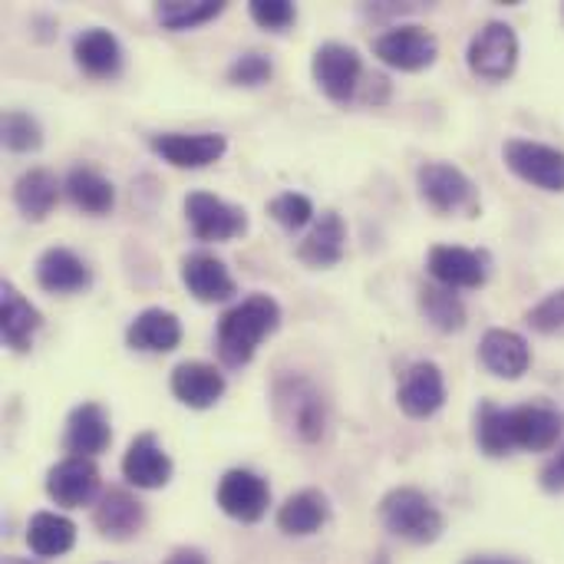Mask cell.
<instances>
[{"instance_id": "11", "label": "cell", "mask_w": 564, "mask_h": 564, "mask_svg": "<svg viewBox=\"0 0 564 564\" xmlns=\"http://www.w3.org/2000/svg\"><path fill=\"white\" fill-rule=\"evenodd\" d=\"M46 496L63 509H83L99 502V469L93 459L66 456L46 473Z\"/></svg>"}, {"instance_id": "32", "label": "cell", "mask_w": 564, "mask_h": 564, "mask_svg": "<svg viewBox=\"0 0 564 564\" xmlns=\"http://www.w3.org/2000/svg\"><path fill=\"white\" fill-rule=\"evenodd\" d=\"M420 311L443 334H459L466 327V304H463V297L453 288L423 284L420 288Z\"/></svg>"}, {"instance_id": "20", "label": "cell", "mask_w": 564, "mask_h": 564, "mask_svg": "<svg viewBox=\"0 0 564 564\" xmlns=\"http://www.w3.org/2000/svg\"><path fill=\"white\" fill-rule=\"evenodd\" d=\"M93 525L106 539L126 542V539L139 535V529L145 525V506L129 489H109L99 496V502L93 509Z\"/></svg>"}, {"instance_id": "13", "label": "cell", "mask_w": 564, "mask_h": 564, "mask_svg": "<svg viewBox=\"0 0 564 564\" xmlns=\"http://www.w3.org/2000/svg\"><path fill=\"white\" fill-rule=\"evenodd\" d=\"M228 149L221 132H162L152 135V152L175 169H205L218 162Z\"/></svg>"}, {"instance_id": "33", "label": "cell", "mask_w": 564, "mask_h": 564, "mask_svg": "<svg viewBox=\"0 0 564 564\" xmlns=\"http://www.w3.org/2000/svg\"><path fill=\"white\" fill-rule=\"evenodd\" d=\"M221 10H225V3H218V0H162V3H155V20L165 30H192V26L215 20Z\"/></svg>"}, {"instance_id": "26", "label": "cell", "mask_w": 564, "mask_h": 564, "mask_svg": "<svg viewBox=\"0 0 564 564\" xmlns=\"http://www.w3.org/2000/svg\"><path fill=\"white\" fill-rule=\"evenodd\" d=\"M344 245H347V225L337 212H324L311 235L297 245V258L307 268H334L344 258Z\"/></svg>"}, {"instance_id": "38", "label": "cell", "mask_w": 564, "mask_h": 564, "mask_svg": "<svg viewBox=\"0 0 564 564\" xmlns=\"http://www.w3.org/2000/svg\"><path fill=\"white\" fill-rule=\"evenodd\" d=\"M525 324L539 334H558L564 330V288L562 291H552L545 301H539L529 314H525Z\"/></svg>"}, {"instance_id": "30", "label": "cell", "mask_w": 564, "mask_h": 564, "mask_svg": "<svg viewBox=\"0 0 564 564\" xmlns=\"http://www.w3.org/2000/svg\"><path fill=\"white\" fill-rule=\"evenodd\" d=\"M26 545L36 558H59L76 545V525L56 512H36L26 525Z\"/></svg>"}, {"instance_id": "29", "label": "cell", "mask_w": 564, "mask_h": 564, "mask_svg": "<svg viewBox=\"0 0 564 564\" xmlns=\"http://www.w3.org/2000/svg\"><path fill=\"white\" fill-rule=\"evenodd\" d=\"M59 202V182L46 169H30L13 182V205L23 218L43 221Z\"/></svg>"}, {"instance_id": "2", "label": "cell", "mask_w": 564, "mask_h": 564, "mask_svg": "<svg viewBox=\"0 0 564 564\" xmlns=\"http://www.w3.org/2000/svg\"><path fill=\"white\" fill-rule=\"evenodd\" d=\"M380 522L387 532H393L397 539L413 542V545H433L446 529V519L433 506V499L413 486H400L383 496Z\"/></svg>"}, {"instance_id": "12", "label": "cell", "mask_w": 564, "mask_h": 564, "mask_svg": "<svg viewBox=\"0 0 564 564\" xmlns=\"http://www.w3.org/2000/svg\"><path fill=\"white\" fill-rule=\"evenodd\" d=\"M426 271L443 288H482L489 278V254L463 245H436L426 258Z\"/></svg>"}, {"instance_id": "5", "label": "cell", "mask_w": 564, "mask_h": 564, "mask_svg": "<svg viewBox=\"0 0 564 564\" xmlns=\"http://www.w3.org/2000/svg\"><path fill=\"white\" fill-rule=\"evenodd\" d=\"M469 69L489 83H502L516 73L519 63V36L509 23L489 20L469 43Z\"/></svg>"}, {"instance_id": "7", "label": "cell", "mask_w": 564, "mask_h": 564, "mask_svg": "<svg viewBox=\"0 0 564 564\" xmlns=\"http://www.w3.org/2000/svg\"><path fill=\"white\" fill-rule=\"evenodd\" d=\"M311 73H314V83L321 86V93L327 99L350 102L357 86H360V76H364V59H360V53L354 46L330 40V43L317 46Z\"/></svg>"}, {"instance_id": "10", "label": "cell", "mask_w": 564, "mask_h": 564, "mask_svg": "<svg viewBox=\"0 0 564 564\" xmlns=\"http://www.w3.org/2000/svg\"><path fill=\"white\" fill-rule=\"evenodd\" d=\"M278 416L291 426L304 443L321 440L324 433V400L307 380H281L274 390Z\"/></svg>"}, {"instance_id": "19", "label": "cell", "mask_w": 564, "mask_h": 564, "mask_svg": "<svg viewBox=\"0 0 564 564\" xmlns=\"http://www.w3.org/2000/svg\"><path fill=\"white\" fill-rule=\"evenodd\" d=\"M182 284L202 304H221L235 297V278L228 274L225 261L208 251H195L182 261Z\"/></svg>"}, {"instance_id": "23", "label": "cell", "mask_w": 564, "mask_h": 564, "mask_svg": "<svg viewBox=\"0 0 564 564\" xmlns=\"http://www.w3.org/2000/svg\"><path fill=\"white\" fill-rule=\"evenodd\" d=\"M126 344L142 354H172L182 344V324L172 311L145 307L126 330Z\"/></svg>"}, {"instance_id": "25", "label": "cell", "mask_w": 564, "mask_h": 564, "mask_svg": "<svg viewBox=\"0 0 564 564\" xmlns=\"http://www.w3.org/2000/svg\"><path fill=\"white\" fill-rule=\"evenodd\" d=\"M73 56L83 73L96 79H112L122 69V46L106 26H89L73 40Z\"/></svg>"}, {"instance_id": "3", "label": "cell", "mask_w": 564, "mask_h": 564, "mask_svg": "<svg viewBox=\"0 0 564 564\" xmlns=\"http://www.w3.org/2000/svg\"><path fill=\"white\" fill-rule=\"evenodd\" d=\"M416 185H420L423 202L433 212H443V215H449V212L476 215L479 212L476 182L463 169H456L453 162H426V165H420Z\"/></svg>"}, {"instance_id": "6", "label": "cell", "mask_w": 564, "mask_h": 564, "mask_svg": "<svg viewBox=\"0 0 564 564\" xmlns=\"http://www.w3.org/2000/svg\"><path fill=\"white\" fill-rule=\"evenodd\" d=\"M506 165L529 185L545 192H564V152L535 139H509L502 145Z\"/></svg>"}, {"instance_id": "28", "label": "cell", "mask_w": 564, "mask_h": 564, "mask_svg": "<svg viewBox=\"0 0 564 564\" xmlns=\"http://www.w3.org/2000/svg\"><path fill=\"white\" fill-rule=\"evenodd\" d=\"M63 188H66L69 202L79 212H86V215H106L116 205L112 182L102 172H96L93 165H73L69 175H66V182H63Z\"/></svg>"}, {"instance_id": "17", "label": "cell", "mask_w": 564, "mask_h": 564, "mask_svg": "<svg viewBox=\"0 0 564 564\" xmlns=\"http://www.w3.org/2000/svg\"><path fill=\"white\" fill-rule=\"evenodd\" d=\"M479 360L492 377L519 380L532 364V347L522 334L506 330V327H492V330H486V337L479 344Z\"/></svg>"}, {"instance_id": "16", "label": "cell", "mask_w": 564, "mask_h": 564, "mask_svg": "<svg viewBox=\"0 0 564 564\" xmlns=\"http://www.w3.org/2000/svg\"><path fill=\"white\" fill-rule=\"evenodd\" d=\"M122 479L135 489H162L172 479V459L152 433H142L129 443L122 456Z\"/></svg>"}, {"instance_id": "37", "label": "cell", "mask_w": 564, "mask_h": 564, "mask_svg": "<svg viewBox=\"0 0 564 564\" xmlns=\"http://www.w3.org/2000/svg\"><path fill=\"white\" fill-rule=\"evenodd\" d=\"M248 13L264 30H288L297 20V7L291 0H251Z\"/></svg>"}, {"instance_id": "22", "label": "cell", "mask_w": 564, "mask_h": 564, "mask_svg": "<svg viewBox=\"0 0 564 564\" xmlns=\"http://www.w3.org/2000/svg\"><path fill=\"white\" fill-rule=\"evenodd\" d=\"M109 443H112V430H109V416L99 403H83L69 413L66 436H63V449L69 456L93 459V456L106 453Z\"/></svg>"}, {"instance_id": "41", "label": "cell", "mask_w": 564, "mask_h": 564, "mask_svg": "<svg viewBox=\"0 0 564 564\" xmlns=\"http://www.w3.org/2000/svg\"><path fill=\"white\" fill-rule=\"evenodd\" d=\"M463 564H522L516 562V558H502V555H476V558H469V562Z\"/></svg>"}, {"instance_id": "9", "label": "cell", "mask_w": 564, "mask_h": 564, "mask_svg": "<svg viewBox=\"0 0 564 564\" xmlns=\"http://www.w3.org/2000/svg\"><path fill=\"white\" fill-rule=\"evenodd\" d=\"M215 499H218V509L228 519L251 525V522H261L264 519V512L271 506V489L251 469H228L221 476V482H218Z\"/></svg>"}, {"instance_id": "15", "label": "cell", "mask_w": 564, "mask_h": 564, "mask_svg": "<svg viewBox=\"0 0 564 564\" xmlns=\"http://www.w3.org/2000/svg\"><path fill=\"white\" fill-rule=\"evenodd\" d=\"M172 397L188 410H212L225 397V373L205 360H185L172 370Z\"/></svg>"}, {"instance_id": "24", "label": "cell", "mask_w": 564, "mask_h": 564, "mask_svg": "<svg viewBox=\"0 0 564 564\" xmlns=\"http://www.w3.org/2000/svg\"><path fill=\"white\" fill-rule=\"evenodd\" d=\"M40 324H43L40 311L10 281H3L0 284V334H3V344L10 350H17V354L30 350L33 334L40 330Z\"/></svg>"}, {"instance_id": "31", "label": "cell", "mask_w": 564, "mask_h": 564, "mask_svg": "<svg viewBox=\"0 0 564 564\" xmlns=\"http://www.w3.org/2000/svg\"><path fill=\"white\" fill-rule=\"evenodd\" d=\"M476 443L489 459H502L516 449L512 436V410H502L496 403H479L476 410Z\"/></svg>"}, {"instance_id": "4", "label": "cell", "mask_w": 564, "mask_h": 564, "mask_svg": "<svg viewBox=\"0 0 564 564\" xmlns=\"http://www.w3.org/2000/svg\"><path fill=\"white\" fill-rule=\"evenodd\" d=\"M373 56H380L387 66L400 73H420L436 63L440 40L420 23H400L373 40Z\"/></svg>"}, {"instance_id": "27", "label": "cell", "mask_w": 564, "mask_h": 564, "mask_svg": "<svg viewBox=\"0 0 564 564\" xmlns=\"http://www.w3.org/2000/svg\"><path fill=\"white\" fill-rule=\"evenodd\" d=\"M330 516V506H327V496L317 492V489H304L297 496H291L281 509H278V529L284 535H294V539H307L314 532L324 529Z\"/></svg>"}, {"instance_id": "18", "label": "cell", "mask_w": 564, "mask_h": 564, "mask_svg": "<svg viewBox=\"0 0 564 564\" xmlns=\"http://www.w3.org/2000/svg\"><path fill=\"white\" fill-rule=\"evenodd\" d=\"M564 416L552 403H525L512 410V436L516 449L545 453L562 440Z\"/></svg>"}, {"instance_id": "40", "label": "cell", "mask_w": 564, "mask_h": 564, "mask_svg": "<svg viewBox=\"0 0 564 564\" xmlns=\"http://www.w3.org/2000/svg\"><path fill=\"white\" fill-rule=\"evenodd\" d=\"M165 564H208V558L198 549H175Z\"/></svg>"}, {"instance_id": "42", "label": "cell", "mask_w": 564, "mask_h": 564, "mask_svg": "<svg viewBox=\"0 0 564 564\" xmlns=\"http://www.w3.org/2000/svg\"><path fill=\"white\" fill-rule=\"evenodd\" d=\"M377 564H390V562H387V558H380V562H377Z\"/></svg>"}, {"instance_id": "39", "label": "cell", "mask_w": 564, "mask_h": 564, "mask_svg": "<svg viewBox=\"0 0 564 564\" xmlns=\"http://www.w3.org/2000/svg\"><path fill=\"white\" fill-rule=\"evenodd\" d=\"M542 489L545 492H564V446L558 456H552L542 469Z\"/></svg>"}, {"instance_id": "8", "label": "cell", "mask_w": 564, "mask_h": 564, "mask_svg": "<svg viewBox=\"0 0 564 564\" xmlns=\"http://www.w3.org/2000/svg\"><path fill=\"white\" fill-rule=\"evenodd\" d=\"M185 215L192 225V235L198 241H231L248 231V215L238 205H228L225 198L212 192H192L185 198Z\"/></svg>"}, {"instance_id": "34", "label": "cell", "mask_w": 564, "mask_h": 564, "mask_svg": "<svg viewBox=\"0 0 564 564\" xmlns=\"http://www.w3.org/2000/svg\"><path fill=\"white\" fill-rule=\"evenodd\" d=\"M0 135L10 152H36L43 145V129L40 122L23 112V109H7L0 119Z\"/></svg>"}, {"instance_id": "1", "label": "cell", "mask_w": 564, "mask_h": 564, "mask_svg": "<svg viewBox=\"0 0 564 564\" xmlns=\"http://www.w3.org/2000/svg\"><path fill=\"white\" fill-rule=\"evenodd\" d=\"M281 327V307L271 294H248L235 307H228L218 321V357L225 367H245L251 364L254 350L264 337H271Z\"/></svg>"}, {"instance_id": "36", "label": "cell", "mask_w": 564, "mask_h": 564, "mask_svg": "<svg viewBox=\"0 0 564 564\" xmlns=\"http://www.w3.org/2000/svg\"><path fill=\"white\" fill-rule=\"evenodd\" d=\"M271 73H274V63H271V56H264L261 50H248V53H241V56H235L231 59V66H228V83H235V86H264L268 79H271Z\"/></svg>"}, {"instance_id": "14", "label": "cell", "mask_w": 564, "mask_h": 564, "mask_svg": "<svg viewBox=\"0 0 564 564\" xmlns=\"http://www.w3.org/2000/svg\"><path fill=\"white\" fill-rule=\"evenodd\" d=\"M397 403L410 420H430L446 403V380L443 370L433 360H420L403 373V383L397 390Z\"/></svg>"}, {"instance_id": "35", "label": "cell", "mask_w": 564, "mask_h": 564, "mask_svg": "<svg viewBox=\"0 0 564 564\" xmlns=\"http://www.w3.org/2000/svg\"><path fill=\"white\" fill-rule=\"evenodd\" d=\"M268 212L288 231H301L304 225L314 221V202L307 195H301V192H284V195L271 198Z\"/></svg>"}, {"instance_id": "21", "label": "cell", "mask_w": 564, "mask_h": 564, "mask_svg": "<svg viewBox=\"0 0 564 564\" xmlns=\"http://www.w3.org/2000/svg\"><path fill=\"white\" fill-rule=\"evenodd\" d=\"M36 284L46 294H76L93 284L89 264L69 248H46L36 258Z\"/></svg>"}]
</instances>
